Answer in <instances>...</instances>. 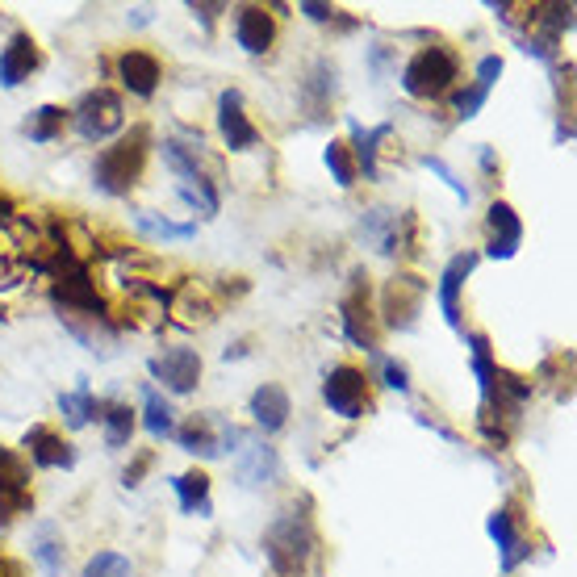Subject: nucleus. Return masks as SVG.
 Wrapping results in <instances>:
<instances>
[{
    "instance_id": "f257e3e1",
    "label": "nucleus",
    "mask_w": 577,
    "mask_h": 577,
    "mask_svg": "<svg viewBox=\"0 0 577 577\" xmlns=\"http://www.w3.org/2000/svg\"><path fill=\"white\" fill-rule=\"evenodd\" d=\"M264 557L276 577H302L314 557V523L297 506L281 511L264 532Z\"/></svg>"
},
{
    "instance_id": "f03ea898",
    "label": "nucleus",
    "mask_w": 577,
    "mask_h": 577,
    "mask_svg": "<svg viewBox=\"0 0 577 577\" xmlns=\"http://www.w3.org/2000/svg\"><path fill=\"white\" fill-rule=\"evenodd\" d=\"M143 159H147V130L138 126L134 134L118 138V143L97 155L92 184H97L105 197H126L138 184V176H143Z\"/></svg>"
},
{
    "instance_id": "7ed1b4c3",
    "label": "nucleus",
    "mask_w": 577,
    "mask_h": 577,
    "mask_svg": "<svg viewBox=\"0 0 577 577\" xmlns=\"http://www.w3.org/2000/svg\"><path fill=\"white\" fill-rule=\"evenodd\" d=\"M456 76H460V63L448 46H423V51L402 67V88L410 97L431 101V97H444L456 84Z\"/></svg>"
},
{
    "instance_id": "20e7f679",
    "label": "nucleus",
    "mask_w": 577,
    "mask_h": 577,
    "mask_svg": "<svg viewBox=\"0 0 577 577\" xmlns=\"http://www.w3.org/2000/svg\"><path fill=\"white\" fill-rule=\"evenodd\" d=\"M76 134L84 143H105L126 126V113H122V97L113 88H92L84 92V101L76 105Z\"/></svg>"
},
{
    "instance_id": "39448f33",
    "label": "nucleus",
    "mask_w": 577,
    "mask_h": 577,
    "mask_svg": "<svg viewBox=\"0 0 577 577\" xmlns=\"http://www.w3.org/2000/svg\"><path fill=\"white\" fill-rule=\"evenodd\" d=\"M176 444L189 452V456H201V460H218L226 452H235V444H243V435L222 423V419H210V414H193L184 427L172 431Z\"/></svg>"
},
{
    "instance_id": "423d86ee",
    "label": "nucleus",
    "mask_w": 577,
    "mask_h": 577,
    "mask_svg": "<svg viewBox=\"0 0 577 577\" xmlns=\"http://www.w3.org/2000/svg\"><path fill=\"white\" fill-rule=\"evenodd\" d=\"M322 402L331 406L339 419H364L368 410V377L352 364H335L327 381H322Z\"/></svg>"
},
{
    "instance_id": "0eeeda50",
    "label": "nucleus",
    "mask_w": 577,
    "mask_h": 577,
    "mask_svg": "<svg viewBox=\"0 0 577 577\" xmlns=\"http://www.w3.org/2000/svg\"><path fill=\"white\" fill-rule=\"evenodd\" d=\"M423 297H427V285L419 281V276H394V281L385 285V293H381L385 322H389V327H398V331H410L414 322H419Z\"/></svg>"
},
{
    "instance_id": "6e6552de",
    "label": "nucleus",
    "mask_w": 577,
    "mask_h": 577,
    "mask_svg": "<svg viewBox=\"0 0 577 577\" xmlns=\"http://www.w3.org/2000/svg\"><path fill=\"white\" fill-rule=\"evenodd\" d=\"M151 377L164 381L168 394H193L201 385V356L193 348H164L159 356H151Z\"/></svg>"
},
{
    "instance_id": "1a4fd4ad",
    "label": "nucleus",
    "mask_w": 577,
    "mask_h": 577,
    "mask_svg": "<svg viewBox=\"0 0 577 577\" xmlns=\"http://www.w3.org/2000/svg\"><path fill=\"white\" fill-rule=\"evenodd\" d=\"M235 477L243 490H264L272 486L276 477H281V456H276V448H268L264 440H243V448L235 452Z\"/></svg>"
},
{
    "instance_id": "9d476101",
    "label": "nucleus",
    "mask_w": 577,
    "mask_h": 577,
    "mask_svg": "<svg viewBox=\"0 0 577 577\" xmlns=\"http://www.w3.org/2000/svg\"><path fill=\"white\" fill-rule=\"evenodd\" d=\"M218 130H222V143L230 151H251L260 143V130L251 126V118L243 113V92L239 88H226L218 97Z\"/></svg>"
},
{
    "instance_id": "9b49d317",
    "label": "nucleus",
    "mask_w": 577,
    "mask_h": 577,
    "mask_svg": "<svg viewBox=\"0 0 577 577\" xmlns=\"http://www.w3.org/2000/svg\"><path fill=\"white\" fill-rule=\"evenodd\" d=\"M30 511V469L13 448H0V515Z\"/></svg>"
},
{
    "instance_id": "f8f14e48",
    "label": "nucleus",
    "mask_w": 577,
    "mask_h": 577,
    "mask_svg": "<svg viewBox=\"0 0 577 577\" xmlns=\"http://www.w3.org/2000/svg\"><path fill=\"white\" fill-rule=\"evenodd\" d=\"M473 268H477V251H465V256H452L440 276V310L452 331H460V289H465Z\"/></svg>"
},
{
    "instance_id": "ddd939ff",
    "label": "nucleus",
    "mask_w": 577,
    "mask_h": 577,
    "mask_svg": "<svg viewBox=\"0 0 577 577\" xmlns=\"http://www.w3.org/2000/svg\"><path fill=\"white\" fill-rule=\"evenodd\" d=\"M486 226H490V256L494 260H511L519 243H523V222L519 214L511 210L506 201H494L490 214H486Z\"/></svg>"
},
{
    "instance_id": "4468645a",
    "label": "nucleus",
    "mask_w": 577,
    "mask_h": 577,
    "mask_svg": "<svg viewBox=\"0 0 577 577\" xmlns=\"http://www.w3.org/2000/svg\"><path fill=\"white\" fill-rule=\"evenodd\" d=\"M251 419H256V427L264 431V435H276L285 423H289V414H293V406H289V394L281 385H272V381H264L256 394H251Z\"/></svg>"
},
{
    "instance_id": "2eb2a0df",
    "label": "nucleus",
    "mask_w": 577,
    "mask_h": 577,
    "mask_svg": "<svg viewBox=\"0 0 577 577\" xmlns=\"http://www.w3.org/2000/svg\"><path fill=\"white\" fill-rule=\"evenodd\" d=\"M34 72H38V46H34V38L30 34H13L9 46L0 51V84L17 88V84H26Z\"/></svg>"
},
{
    "instance_id": "dca6fc26",
    "label": "nucleus",
    "mask_w": 577,
    "mask_h": 577,
    "mask_svg": "<svg viewBox=\"0 0 577 577\" xmlns=\"http://www.w3.org/2000/svg\"><path fill=\"white\" fill-rule=\"evenodd\" d=\"M26 452L38 469H72L76 465V452L72 444H63V435H55L51 427H30L26 431Z\"/></svg>"
},
{
    "instance_id": "f3484780",
    "label": "nucleus",
    "mask_w": 577,
    "mask_h": 577,
    "mask_svg": "<svg viewBox=\"0 0 577 577\" xmlns=\"http://www.w3.org/2000/svg\"><path fill=\"white\" fill-rule=\"evenodd\" d=\"M276 38V26H272V17L264 13V5H243L235 13V42L243 46L247 55H264L268 46Z\"/></svg>"
},
{
    "instance_id": "a211bd4d",
    "label": "nucleus",
    "mask_w": 577,
    "mask_h": 577,
    "mask_svg": "<svg viewBox=\"0 0 577 577\" xmlns=\"http://www.w3.org/2000/svg\"><path fill=\"white\" fill-rule=\"evenodd\" d=\"M498 76H502V59L498 55H486V59L477 63V80L465 92H456V118L460 122L477 118V109L486 105V97H490V88L498 84Z\"/></svg>"
},
{
    "instance_id": "6ab92c4d",
    "label": "nucleus",
    "mask_w": 577,
    "mask_h": 577,
    "mask_svg": "<svg viewBox=\"0 0 577 577\" xmlns=\"http://www.w3.org/2000/svg\"><path fill=\"white\" fill-rule=\"evenodd\" d=\"M118 76H122L126 92H134V97H151V92L159 88V59L147 55V51H126L118 59Z\"/></svg>"
},
{
    "instance_id": "aec40b11",
    "label": "nucleus",
    "mask_w": 577,
    "mask_h": 577,
    "mask_svg": "<svg viewBox=\"0 0 577 577\" xmlns=\"http://www.w3.org/2000/svg\"><path fill=\"white\" fill-rule=\"evenodd\" d=\"M30 557L42 565L46 577H63V561H67V544L55 523H38L30 532Z\"/></svg>"
},
{
    "instance_id": "412c9836",
    "label": "nucleus",
    "mask_w": 577,
    "mask_h": 577,
    "mask_svg": "<svg viewBox=\"0 0 577 577\" xmlns=\"http://www.w3.org/2000/svg\"><path fill=\"white\" fill-rule=\"evenodd\" d=\"M172 490L180 498V511L184 515H197V519H210L214 515L210 477H205V473H180V477H172Z\"/></svg>"
},
{
    "instance_id": "4be33fe9",
    "label": "nucleus",
    "mask_w": 577,
    "mask_h": 577,
    "mask_svg": "<svg viewBox=\"0 0 577 577\" xmlns=\"http://www.w3.org/2000/svg\"><path fill=\"white\" fill-rule=\"evenodd\" d=\"M164 159H168V168L184 180V189H210L214 184L197 164V147H184L180 138H164Z\"/></svg>"
},
{
    "instance_id": "5701e85b",
    "label": "nucleus",
    "mask_w": 577,
    "mask_h": 577,
    "mask_svg": "<svg viewBox=\"0 0 577 577\" xmlns=\"http://www.w3.org/2000/svg\"><path fill=\"white\" fill-rule=\"evenodd\" d=\"M130 222L143 230L147 239H168V243H184V239H193L197 235V222H172L164 214H151V210H134Z\"/></svg>"
},
{
    "instance_id": "b1692460",
    "label": "nucleus",
    "mask_w": 577,
    "mask_h": 577,
    "mask_svg": "<svg viewBox=\"0 0 577 577\" xmlns=\"http://www.w3.org/2000/svg\"><path fill=\"white\" fill-rule=\"evenodd\" d=\"M389 134H394V126H389V122H385V126H373V130H364V126L352 122V147H356L352 159H356V168H360L368 180H377V151H381L377 143H385Z\"/></svg>"
},
{
    "instance_id": "393cba45",
    "label": "nucleus",
    "mask_w": 577,
    "mask_h": 577,
    "mask_svg": "<svg viewBox=\"0 0 577 577\" xmlns=\"http://www.w3.org/2000/svg\"><path fill=\"white\" fill-rule=\"evenodd\" d=\"M360 230H364L368 243H377L381 256H394L398 251V214L394 210H368Z\"/></svg>"
},
{
    "instance_id": "a878e982",
    "label": "nucleus",
    "mask_w": 577,
    "mask_h": 577,
    "mask_svg": "<svg viewBox=\"0 0 577 577\" xmlns=\"http://www.w3.org/2000/svg\"><path fill=\"white\" fill-rule=\"evenodd\" d=\"M143 427H147L151 440H168V435L176 431V410H172L168 398H159L155 389L143 394Z\"/></svg>"
},
{
    "instance_id": "bb28decb",
    "label": "nucleus",
    "mask_w": 577,
    "mask_h": 577,
    "mask_svg": "<svg viewBox=\"0 0 577 577\" xmlns=\"http://www.w3.org/2000/svg\"><path fill=\"white\" fill-rule=\"evenodd\" d=\"M97 419H101V427H105V444H109L113 452L130 444V435H134V410H130V406L109 402L105 410H97Z\"/></svg>"
},
{
    "instance_id": "cd10ccee",
    "label": "nucleus",
    "mask_w": 577,
    "mask_h": 577,
    "mask_svg": "<svg viewBox=\"0 0 577 577\" xmlns=\"http://www.w3.org/2000/svg\"><path fill=\"white\" fill-rule=\"evenodd\" d=\"M97 402H92L88 394V385L80 381V389H72V394H59V414H63V423L72 427V431H84L92 419H97Z\"/></svg>"
},
{
    "instance_id": "c85d7f7f",
    "label": "nucleus",
    "mask_w": 577,
    "mask_h": 577,
    "mask_svg": "<svg viewBox=\"0 0 577 577\" xmlns=\"http://www.w3.org/2000/svg\"><path fill=\"white\" fill-rule=\"evenodd\" d=\"M469 360H473V373H477V385H481V402H494V377H498V368L490 360V339L486 335H469Z\"/></svg>"
},
{
    "instance_id": "c756f323",
    "label": "nucleus",
    "mask_w": 577,
    "mask_h": 577,
    "mask_svg": "<svg viewBox=\"0 0 577 577\" xmlns=\"http://www.w3.org/2000/svg\"><path fill=\"white\" fill-rule=\"evenodd\" d=\"M490 536H494V544H498V552H502V569H511V565L519 561V536H515L511 511H494V515H490Z\"/></svg>"
},
{
    "instance_id": "7c9ffc66",
    "label": "nucleus",
    "mask_w": 577,
    "mask_h": 577,
    "mask_svg": "<svg viewBox=\"0 0 577 577\" xmlns=\"http://www.w3.org/2000/svg\"><path fill=\"white\" fill-rule=\"evenodd\" d=\"M26 134L34 138V143H55V138L63 134V109H59V105L34 109L30 122H26Z\"/></svg>"
},
{
    "instance_id": "2f4dec72",
    "label": "nucleus",
    "mask_w": 577,
    "mask_h": 577,
    "mask_svg": "<svg viewBox=\"0 0 577 577\" xmlns=\"http://www.w3.org/2000/svg\"><path fill=\"white\" fill-rule=\"evenodd\" d=\"M80 577H134V565H130V557H122V552L105 548V552H97V557H88Z\"/></svg>"
},
{
    "instance_id": "473e14b6",
    "label": "nucleus",
    "mask_w": 577,
    "mask_h": 577,
    "mask_svg": "<svg viewBox=\"0 0 577 577\" xmlns=\"http://www.w3.org/2000/svg\"><path fill=\"white\" fill-rule=\"evenodd\" d=\"M322 159H327V168H331V176H335L339 189H352V184H356V159H352L348 143H331Z\"/></svg>"
},
{
    "instance_id": "72a5a7b5",
    "label": "nucleus",
    "mask_w": 577,
    "mask_h": 577,
    "mask_svg": "<svg viewBox=\"0 0 577 577\" xmlns=\"http://www.w3.org/2000/svg\"><path fill=\"white\" fill-rule=\"evenodd\" d=\"M423 164H427V168H431L435 176H440V180L448 184V189H452V193H456L460 201H465V205H469V189H465V180H456V172H452V168L444 164V159H440V155H427V159H423Z\"/></svg>"
},
{
    "instance_id": "f704fd0d",
    "label": "nucleus",
    "mask_w": 577,
    "mask_h": 577,
    "mask_svg": "<svg viewBox=\"0 0 577 577\" xmlns=\"http://www.w3.org/2000/svg\"><path fill=\"white\" fill-rule=\"evenodd\" d=\"M381 373H385V385H389V389H398V394H410V373H406V364L385 360Z\"/></svg>"
},
{
    "instance_id": "c9c22d12",
    "label": "nucleus",
    "mask_w": 577,
    "mask_h": 577,
    "mask_svg": "<svg viewBox=\"0 0 577 577\" xmlns=\"http://www.w3.org/2000/svg\"><path fill=\"white\" fill-rule=\"evenodd\" d=\"M147 465H151V452H143V456H138V460H134V469H126V477H122V481H126V486H138V477H143V473H147Z\"/></svg>"
},
{
    "instance_id": "e433bc0d",
    "label": "nucleus",
    "mask_w": 577,
    "mask_h": 577,
    "mask_svg": "<svg viewBox=\"0 0 577 577\" xmlns=\"http://www.w3.org/2000/svg\"><path fill=\"white\" fill-rule=\"evenodd\" d=\"M297 9H302L306 17H314V21H331V17H335L331 5H310V0H306V5H297Z\"/></svg>"
},
{
    "instance_id": "4c0bfd02",
    "label": "nucleus",
    "mask_w": 577,
    "mask_h": 577,
    "mask_svg": "<svg viewBox=\"0 0 577 577\" xmlns=\"http://www.w3.org/2000/svg\"><path fill=\"white\" fill-rule=\"evenodd\" d=\"M0 573H5V565H0Z\"/></svg>"
}]
</instances>
